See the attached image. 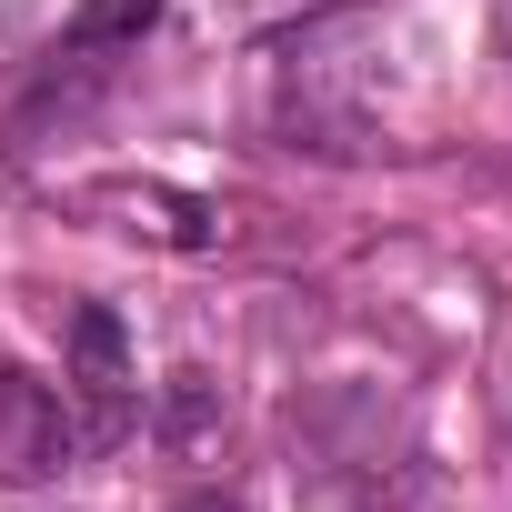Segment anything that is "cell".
Returning <instances> with one entry per match:
<instances>
[{"instance_id":"obj_1","label":"cell","mask_w":512,"mask_h":512,"mask_svg":"<svg viewBox=\"0 0 512 512\" xmlns=\"http://www.w3.org/2000/svg\"><path fill=\"white\" fill-rule=\"evenodd\" d=\"M151 21H161V0H81L71 11V31L41 51V71H31V91H21V111L0 121V151H31L51 121L71 131L111 81H121V61L151 41Z\"/></svg>"},{"instance_id":"obj_2","label":"cell","mask_w":512,"mask_h":512,"mask_svg":"<svg viewBox=\"0 0 512 512\" xmlns=\"http://www.w3.org/2000/svg\"><path fill=\"white\" fill-rule=\"evenodd\" d=\"M61 402H71V432L81 452H121L131 422H141V382H131V342L101 302L71 312V372H61Z\"/></svg>"},{"instance_id":"obj_5","label":"cell","mask_w":512,"mask_h":512,"mask_svg":"<svg viewBox=\"0 0 512 512\" xmlns=\"http://www.w3.org/2000/svg\"><path fill=\"white\" fill-rule=\"evenodd\" d=\"M171 512H251V502H231V492H191V502H171Z\"/></svg>"},{"instance_id":"obj_4","label":"cell","mask_w":512,"mask_h":512,"mask_svg":"<svg viewBox=\"0 0 512 512\" xmlns=\"http://www.w3.org/2000/svg\"><path fill=\"white\" fill-rule=\"evenodd\" d=\"M91 211H121V231H141V241H161V251H211V241H221V211H211V201L151 191V181H111V191H91Z\"/></svg>"},{"instance_id":"obj_3","label":"cell","mask_w":512,"mask_h":512,"mask_svg":"<svg viewBox=\"0 0 512 512\" xmlns=\"http://www.w3.org/2000/svg\"><path fill=\"white\" fill-rule=\"evenodd\" d=\"M71 452H81V432H71V402H61L41 372L0 362V482H11V492H31V482L71 472Z\"/></svg>"}]
</instances>
